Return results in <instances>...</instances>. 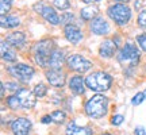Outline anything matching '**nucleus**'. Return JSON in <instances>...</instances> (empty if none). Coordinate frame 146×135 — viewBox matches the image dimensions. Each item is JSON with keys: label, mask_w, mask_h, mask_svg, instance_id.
<instances>
[{"label": "nucleus", "mask_w": 146, "mask_h": 135, "mask_svg": "<svg viewBox=\"0 0 146 135\" xmlns=\"http://www.w3.org/2000/svg\"><path fill=\"white\" fill-rule=\"evenodd\" d=\"M107 107H108V99L104 97L103 95H96V96L91 97L87 101V104H85V112H87V115L89 118L99 119V118L106 115Z\"/></svg>", "instance_id": "obj_1"}, {"label": "nucleus", "mask_w": 146, "mask_h": 135, "mask_svg": "<svg viewBox=\"0 0 146 135\" xmlns=\"http://www.w3.org/2000/svg\"><path fill=\"white\" fill-rule=\"evenodd\" d=\"M85 84L94 92H104V91H108L111 87L112 77L104 72H95L85 78Z\"/></svg>", "instance_id": "obj_2"}, {"label": "nucleus", "mask_w": 146, "mask_h": 135, "mask_svg": "<svg viewBox=\"0 0 146 135\" xmlns=\"http://www.w3.org/2000/svg\"><path fill=\"white\" fill-rule=\"evenodd\" d=\"M54 52V42L50 39H43V41L38 42L34 47V53H35V61L38 65L41 66H47L49 65V60L52 53Z\"/></svg>", "instance_id": "obj_3"}, {"label": "nucleus", "mask_w": 146, "mask_h": 135, "mask_svg": "<svg viewBox=\"0 0 146 135\" xmlns=\"http://www.w3.org/2000/svg\"><path fill=\"white\" fill-rule=\"evenodd\" d=\"M108 16L112 19V21L119 24V26H125L126 23H129L131 18V10L127 4H123V3H116V4H112L107 11Z\"/></svg>", "instance_id": "obj_4"}, {"label": "nucleus", "mask_w": 146, "mask_h": 135, "mask_svg": "<svg viewBox=\"0 0 146 135\" xmlns=\"http://www.w3.org/2000/svg\"><path fill=\"white\" fill-rule=\"evenodd\" d=\"M118 61L122 65H130V66H135L138 61H139V52L134 45L127 43L120 49V52L118 53Z\"/></svg>", "instance_id": "obj_5"}, {"label": "nucleus", "mask_w": 146, "mask_h": 135, "mask_svg": "<svg viewBox=\"0 0 146 135\" xmlns=\"http://www.w3.org/2000/svg\"><path fill=\"white\" fill-rule=\"evenodd\" d=\"M34 10H35L36 12H39L42 15V18L46 22H49L50 24L57 26L58 23H60V16H58V14L56 12V10H54L53 7H50V5H46V4H43L42 1H39V3H36V4L34 5Z\"/></svg>", "instance_id": "obj_6"}, {"label": "nucleus", "mask_w": 146, "mask_h": 135, "mask_svg": "<svg viewBox=\"0 0 146 135\" xmlns=\"http://www.w3.org/2000/svg\"><path fill=\"white\" fill-rule=\"evenodd\" d=\"M68 66L70 70H74L77 73H85L87 70L91 69L92 62L88 61V60H85L81 56H78V54H73V56L68 57Z\"/></svg>", "instance_id": "obj_7"}, {"label": "nucleus", "mask_w": 146, "mask_h": 135, "mask_svg": "<svg viewBox=\"0 0 146 135\" xmlns=\"http://www.w3.org/2000/svg\"><path fill=\"white\" fill-rule=\"evenodd\" d=\"M8 72L21 81H30V78L34 76V69L25 64H18L15 66L8 68Z\"/></svg>", "instance_id": "obj_8"}, {"label": "nucleus", "mask_w": 146, "mask_h": 135, "mask_svg": "<svg viewBox=\"0 0 146 135\" xmlns=\"http://www.w3.org/2000/svg\"><path fill=\"white\" fill-rule=\"evenodd\" d=\"M11 130L14 135H29L31 130V122L26 118H18L12 122Z\"/></svg>", "instance_id": "obj_9"}, {"label": "nucleus", "mask_w": 146, "mask_h": 135, "mask_svg": "<svg viewBox=\"0 0 146 135\" xmlns=\"http://www.w3.org/2000/svg\"><path fill=\"white\" fill-rule=\"evenodd\" d=\"M16 96L21 100L22 108L30 109L35 105V95H34V92L29 91V89L21 88L19 91H16Z\"/></svg>", "instance_id": "obj_10"}, {"label": "nucleus", "mask_w": 146, "mask_h": 135, "mask_svg": "<svg viewBox=\"0 0 146 135\" xmlns=\"http://www.w3.org/2000/svg\"><path fill=\"white\" fill-rule=\"evenodd\" d=\"M64 34H65V38L74 45L83 39V31L74 24H66L64 28Z\"/></svg>", "instance_id": "obj_11"}, {"label": "nucleus", "mask_w": 146, "mask_h": 135, "mask_svg": "<svg viewBox=\"0 0 146 135\" xmlns=\"http://www.w3.org/2000/svg\"><path fill=\"white\" fill-rule=\"evenodd\" d=\"M46 78L49 84L53 85V87H56V88H61L65 85V74L62 72H60V70H47L46 72Z\"/></svg>", "instance_id": "obj_12"}, {"label": "nucleus", "mask_w": 146, "mask_h": 135, "mask_svg": "<svg viewBox=\"0 0 146 135\" xmlns=\"http://www.w3.org/2000/svg\"><path fill=\"white\" fill-rule=\"evenodd\" d=\"M89 27H91V31L94 34H96V35H104V34H107L110 31L108 23L103 18H100V16L95 18L94 21L91 22V26Z\"/></svg>", "instance_id": "obj_13"}, {"label": "nucleus", "mask_w": 146, "mask_h": 135, "mask_svg": "<svg viewBox=\"0 0 146 135\" xmlns=\"http://www.w3.org/2000/svg\"><path fill=\"white\" fill-rule=\"evenodd\" d=\"M115 50H116V43L112 42L111 39H106V41L100 45L99 54L104 58H111L112 56H114Z\"/></svg>", "instance_id": "obj_14"}, {"label": "nucleus", "mask_w": 146, "mask_h": 135, "mask_svg": "<svg viewBox=\"0 0 146 135\" xmlns=\"http://www.w3.org/2000/svg\"><path fill=\"white\" fill-rule=\"evenodd\" d=\"M62 64H64V53L61 50H58V49H54V52L52 53L50 60H49V66L54 69V70H60Z\"/></svg>", "instance_id": "obj_15"}, {"label": "nucleus", "mask_w": 146, "mask_h": 135, "mask_svg": "<svg viewBox=\"0 0 146 135\" xmlns=\"http://www.w3.org/2000/svg\"><path fill=\"white\" fill-rule=\"evenodd\" d=\"M84 84H85V81L83 80V77H80V76H73V77L70 78V81H69V88H70V91H72L73 93L83 95L84 91H85Z\"/></svg>", "instance_id": "obj_16"}, {"label": "nucleus", "mask_w": 146, "mask_h": 135, "mask_svg": "<svg viewBox=\"0 0 146 135\" xmlns=\"http://www.w3.org/2000/svg\"><path fill=\"white\" fill-rule=\"evenodd\" d=\"M66 135H92V130L89 127H77L76 123L72 122L66 127Z\"/></svg>", "instance_id": "obj_17"}, {"label": "nucleus", "mask_w": 146, "mask_h": 135, "mask_svg": "<svg viewBox=\"0 0 146 135\" xmlns=\"http://www.w3.org/2000/svg\"><path fill=\"white\" fill-rule=\"evenodd\" d=\"M5 41L8 42L10 45H12V46H22L25 43V41H26V35L23 32H12V34L7 36Z\"/></svg>", "instance_id": "obj_18"}, {"label": "nucleus", "mask_w": 146, "mask_h": 135, "mask_svg": "<svg viewBox=\"0 0 146 135\" xmlns=\"http://www.w3.org/2000/svg\"><path fill=\"white\" fill-rule=\"evenodd\" d=\"M21 24L19 18L16 16H1V27H7V28H14Z\"/></svg>", "instance_id": "obj_19"}, {"label": "nucleus", "mask_w": 146, "mask_h": 135, "mask_svg": "<svg viewBox=\"0 0 146 135\" xmlns=\"http://www.w3.org/2000/svg\"><path fill=\"white\" fill-rule=\"evenodd\" d=\"M98 12H99L98 7L88 5V7H85V8H83V10H81L80 15H81V19H84V21H91V19H94V16L96 15Z\"/></svg>", "instance_id": "obj_20"}, {"label": "nucleus", "mask_w": 146, "mask_h": 135, "mask_svg": "<svg viewBox=\"0 0 146 135\" xmlns=\"http://www.w3.org/2000/svg\"><path fill=\"white\" fill-rule=\"evenodd\" d=\"M7 105H8L11 109H18L19 107H22L21 100H19V97H18L16 95H14V96H8V97H7Z\"/></svg>", "instance_id": "obj_21"}, {"label": "nucleus", "mask_w": 146, "mask_h": 135, "mask_svg": "<svg viewBox=\"0 0 146 135\" xmlns=\"http://www.w3.org/2000/svg\"><path fill=\"white\" fill-rule=\"evenodd\" d=\"M50 116H52V120L54 123H62L65 120V118H66V115H65L64 111H54Z\"/></svg>", "instance_id": "obj_22"}, {"label": "nucleus", "mask_w": 146, "mask_h": 135, "mask_svg": "<svg viewBox=\"0 0 146 135\" xmlns=\"http://www.w3.org/2000/svg\"><path fill=\"white\" fill-rule=\"evenodd\" d=\"M33 92H34V95L36 97H43L47 93V88L46 85H43V84H38V85H35V88H34Z\"/></svg>", "instance_id": "obj_23"}, {"label": "nucleus", "mask_w": 146, "mask_h": 135, "mask_svg": "<svg viewBox=\"0 0 146 135\" xmlns=\"http://www.w3.org/2000/svg\"><path fill=\"white\" fill-rule=\"evenodd\" d=\"M1 57H3V60H4V61H7V62H14V61H16L15 52H12V50H10V49L1 53Z\"/></svg>", "instance_id": "obj_24"}, {"label": "nucleus", "mask_w": 146, "mask_h": 135, "mask_svg": "<svg viewBox=\"0 0 146 135\" xmlns=\"http://www.w3.org/2000/svg\"><path fill=\"white\" fill-rule=\"evenodd\" d=\"M11 1L12 0H1V3H0V12H1V16H4L5 14H8L11 10Z\"/></svg>", "instance_id": "obj_25"}, {"label": "nucleus", "mask_w": 146, "mask_h": 135, "mask_svg": "<svg viewBox=\"0 0 146 135\" xmlns=\"http://www.w3.org/2000/svg\"><path fill=\"white\" fill-rule=\"evenodd\" d=\"M53 4H54V7L58 8V10H68L69 7H70L69 0H54Z\"/></svg>", "instance_id": "obj_26"}, {"label": "nucleus", "mask_w": 146, "mask_h": 135, "mask_svg": "<svg viewBox=\"0 0 146 135\" xmlns=\"http://www.w3.org/2000/svg\"><path fill=\"white\" fill-rule=\"evenodd\" d=\"M145 100V93L143 92H138V93L133 97V100H131V104L133 105H139V104L142 103Z\"/></svg>", "instance_id": "obj_27"}, {"label": "nucleus", "mask_w": 146, "mask_h": 135, "mask_svg": "<svg viewBox=\"0 0 146 135\" xmlns=\"http://www.w3.org/2000/svg\"><path fill=\"white\" fill-rule=\"evenodd\" d=\"M138 24L143 30H146V10L141 11V14L138 15Z\"/></svg>", "instance_id": "obj_28"}, {"label": "nucleus", "mask_w": 146, "mask_h": 135, "mask_svg": "<svg viewBox=\"0 0 146 135\" xmlns=\"http://www.w3.org/2000/svg\"><path fill=\"white\" fill-rule=\"evenodd\" d=\"M137 42H138V45L141 46L142 50L146 52V34H142V35L137 36Z\"/></svg>", "instance_id": "obj_29"}, {"label": "nucleus", "mask_w": 146, "mask_h": 135, "mask_svg": "<svg viewBox=\"0 0 146 135\" xmlns=\"http://www.w3.org/2000/svg\"><path fill=\"white\" fill-rule=\"evenodd\" d=\"M123 120H125V118H123L122 115H115L114 118L111 119V123H112L114 126H120Z\"/></svg>", "instance_id": "obj_30"}, {"label": "nucleus", "mask_w": 146, "mask_h": 135, "mask_svg": "<svg viewBox=\"0 0 146 135\" xmlns=\"http://www.w3.org/2000/svg\"><path fill=\"white\" fill-rule=\"evenodd\" d=\"M70 21H73L72 14H64V16L61 18V23H64V24H70V23H69Z\"/></svg>", "instance_id": "obj_31"}, {"label": "nucleus", "mask_w": 146, "mask_h": 135, "mask_svg": "<svg viewBox=\"0 0 146 135\" xmlns=\"http://www.w3.org/2000/svg\"><path fill=\"white\" fill-rule=\"evenodd\" d=\"M5 88H10V91H19L21 88H18V85L16 84H12V83H7L4 84Z\"/></svg>", "instance_id": "obj_32"}, {"label": "nucleus", "mask_w": 146, "mask_h": 135, "mask_svg": "<svg viewBox=\"0 0 146 135\" xmlns=\"http://www.w3.org/2000/svg\"><path fill=\"white\" fill-rule=\"evenodd\" d=\"M145 134V130H143V127L139 126V127H137L135 128V135H143Z\"/></svg>", "instance_id": "obj_33"}, {"label": "nucleus", "mask_w": 146, "mask_h": 135, "mask_svg": "<svg viewBox=\"0 0 146 135\" xmlns=\"http://www.w3.org/2000/svg\"><path fill=\"white\" fill-rule=\"evenodd\" d=\"M50 120H52V116H50V115H46V116L42 118V123L47 124V123H50Z\"/></svg>", "instance_id": "obj_34"}, {"label": "nucleus", "mask_w": 146, "mask_h": 135, "mask_svg": "<svg viewBox=\"0 0 146 135\" xmlns=\"http://www.w3.org/2000/svg\"><path fill=\"white\" fill-rule=\"evenodd\" d=\"M84 3H87V4H92V3H98L100 0H83Z\"/></svg>", "instance_id": "obj_35"}, {"label": "nucleus", "mask_w": 146, "mask_h": 135, "mask_svg": "<svg viewBox=\"0 0 146 135\" xmlns=\"http://www.w3.org/2000/svg\"><path fill=\"white\" fill-rule=\"evenodd\" d=\"M118 1H122V3H127L129 0H118Z\"/></svg>", "instance_id": "obj_36"}, {"label": "nucleus", "mask_w": 146, "mask_h": 135, "mask_svg": "<svg viewBox=\"0 0 146 135\" xmlns=\"http://www.w3.org/2000/svg\"><path fill=\"white\" fill-rule=\"evenodd\" d=\"M143 93H145V97H146V91H145V92H143Z\"/></svg>", "instance_id": "obj_37"}, {"label": "nucleus", "mask_w": 146, "mask_h": 135, "mask_svg": "<svg viewBox=\"0 0 146 135\" xmlns=\"http://www.w3.org/2000/svg\"><path fill=\"white\" fill-rule=\"evenodd\" d=\"M103 135H111V134H103Z\"/></svg>", "instance_id": "obj_38"}, {"label": "nucleus", "mask_w": 146, "mask_h": 135, "mask_svg": "<svg viewBox=\"0 0 146 135\" xmlns=\"http://www.w3.org/2000/svg\"><path fill=\"white\" fill-rule=\"evenodd\" d=\"M145 135H146V134H145Z\"/></svg>", "instance_id": "obj_39"}]
</instances>
